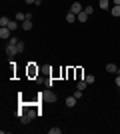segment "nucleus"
<instances>
[{"instance_id":"f257e3e1","label":"nucleus","mask_w":120,"mask_h":134,"mask_svg":"<svg viewBox=\"0 0 120 134\" xmlns=\"http://www.w3.org/2000/svg\"><path fill=\"white\" fill-rule=\"evenodd\" d=\"M36 114H38V112H36L34 108H28V110H26V112L22 114V116H20V122H22V124H28V122H32V120L36 118Z\"/></svg>"},{"instance_id":"f03ea898","label":"nucleus","mask_w":120,"mask_h":134,"mask_svg":"<svg viewBox=\"0 0 120 134\" xmlns=\"http://www.w3.org/2000/svg\"><path fill=\"white\" fill-rule=\"evenodd\" d=\"M18 52H20V48H18L16 44H8V48H6V56H8V58H14Z\"/></svg>"},{"instance_id":"7ed1b4c3","label":"nucleus","mask_w":120,"mask_h":134,"mask_svg":"<svg viewBox=\"0 0 120 134\" xmlns=\"http://www.w3.org/2000/svg\"><path fill=\"white\" fill-rule=\"evenodd\" d=\"M0 38H2V40H10L12 38V30L8 26H2V28H0Z\"/></svg>"},{"instance_id":"20e7f679","label":"nucleus","mask_w":120,"mask_h":134,"mask_svg":"<svg viewBox=\"0 0 120 134\" xmlns=\"http://www.w3.org/2000/svg\"><path fill=\"white\" fill-rule=\"evenodd\" d=\"M42 96H44V100L46 102H56V98L58 96L52 92V90H46V92H42Z\"/></svg>"},{"instance_id":"39448f33","label":"nucleus","mask_w":120,"mask_h":134,"mask_svg":"<svg viewBox=\"0 0 120 134\" xmlns=\"http://www.w3.org/2000/svg\"><path fill=\"white\" fill-rule=\"evenodd\" d=\"M82 10H84V8H82V4H80V2H72V6H70V12H74V14H80Z\"/></svg>"},{"instance_id":"423d86ee","label":"nucleus","mask_w":120,"mask_h":134,"mask_svg":"<svg viewBox=\"0 0 120 134\" xmlns=\"http://www.w3.org/2000/svg\"><path fill=\"white\" fill-rule=\"evenodd\" d=\"M76 102H78V98H76V96L72 94V96H68V98H66V106H68V108H72V106H76Z\"/></svg>"},{"instance_id":"0eeeda50","label":"nucleus","mask_w":120,"mask_h":134,"mask_svg":"<svg viewBox=\"0 0 120 134\" xmlns=\"http://www.w3.org/2000/svg\"><path fill=\"white\" fill-rule=\"evenodd\" d=\"M32 26H34V24H32V18H28V20H24V22L20 24L22 30H32Z\"/></svg>"},{"instance_id":"6e6552de","label":"nucleus","mask_w":120,"mask_h":134,"mask_svg":"<svg viewBox=\"0 0 120 134\" xmlns=\"http://www.w3.org/2000/svg\"><path fill=\"white\" fill-rule=\"evenodd\" d=\"M118 68L120 66H116V64H106V72L108 74H118Z\"/></svg>"},{"instance_id":"1a4fd4ad","label":"nucleus","mask_w":120,"mask_h":134,"mask_svg":"<svg viewBox=\"0 0 120 134\" xmlns=\"http://www.w3.org/2000/svg\"><path fill=\"white\" fill-rule=\"evenodd\" d=\"M76 18H78V22H86V20H88V12L82 10L80 14H76Z\"/></svg>"},{"instance_id":"9d476101","label":"nucleus","mask_w":120,"mask_h":134,"mask_svg":"<svg viewBox=\"0 0 120 134\" xmlns=\"http://www.w3.org/2000/svg\"><path fill=\"white\" fill-rule=\"evenodd\" d=\"M14 20H18V22L22 24L24 20H28V14H24V12H18V14H16V18H14Z\"/></svg>"},{"instance_id":"9b49d317","label":"nucleus","mask_w":120,"mask_h":134,"mask_svg":"<svg viewBox=\"0 0 120 134\" xmlns=\"http://www.w3.org/2000/svg\"><path fill=\"white\" fill-rule=\"evenodd\" d=\"M18 24H20V22H18V20H10V24H8V28H10L12 32H16V30H18Z\"/></svg>"},{"instance_id":"f8f14e48","label":"nucleus","mask_w":120,"mask_h":134,"mask_svg":"<svg viewBox=\"0 0 120 134\" xmlns=\"http://www.w3.org/2000/svg\"><path fill=\"white\" fill-rule=\"evenodd\" d=\"M110 14H112V16H120V6H112V8H110Z\"/></svg>"},{"instance_id":"ddd939ff","label":"nucleus","mask_w":120,"mask_h":134,"mask_svg":"<svg viewBox=\"0 0 120 134\" xmlns=\"http://www.w3.org/2000/svg\"><path fill=\"white\" fill-rule=\"evenodd\" d=\"M100 8H102V10H108L110 8V0H100Z\"/></svg>"},{"instance_id":"4468645a","label":"nucleus","mask_w":120,"mask_h":134,"mask_svg":"<svg viewBox=\"0 0 120 134\" xmlns=\"http://www.w3.org/2000/svg\"><path fill=\"white\" fill-rule=\"evenodd\" d=\"M86 86H88V82H86V80H78V84H76V88H78V90H84Z\"/></svg>"},{"instance_id":"2eb2a0df","label":"nucleus","mask_w":120,"mask_h":134,"mask_svg":"<svg viewBox=\"0 0 120 134\" xmlns=\"http://www.w3.org/2000/svg\"><path fill=\"white\" fill-rule=\"evenodd\" d=\"M66 20H68V22H74V20H78V18H76L74 12H68V14H66Z\"/></svg>"},{"instance_id":"dca6fc26","label":"nucleus","mask_w":120,"mask_h":134,"mask_svg":"<svg viewBox=\"0 0 120 134\" xmlns=\"http://www.w3.org/2000/svg\"><path fill=\"white\" fill-rule=\"evenodd\" d=\"M8 24H10V18H8V16H2V18H0V26H8Z\"/></svg>"},{"instance_id":"f3484780","label":"nucleus","mask_w":120,"mask_h":134,"mask_svg":"<svg viewBox=\"0 0 120 134\" xmlns=\"http://www.w3.org/2000/svg\"><path fill=\"white\" fill-rule=\"evenodd\" d=\"M84 80H86L88 84H94V82H96V78H94V74H88V76H84Z\"/></svg>"},{"instance_id":"a211bd4d","label":"nucleus","mask_w":120,"mask_h":134,"mask_svg":"<svg viewBox=\"0 0 120 134\" xmlns=\"http://www.w3.org/2000/svg\"><path fill=\"white\" fill-rule=\"evenodd\" d=\"M74 96H76V98H78V100H80V98H82V96H84V90H78V88H76Z\"/></svg>"},{"instance_id":"6ab92c4d","label":"nucleus","mask_w":120,"mask_h":134,"mask_svg":"<svg viewBox=\"0 0 120 134\" xmlns=\"http://www.w3.org/2000/svg\"><path fill=\"white\" fill-rule=\"evenodd\" d=\"M48 132H50V134H60V132H62V128H50Z\"/></svg>"},{"instance_id":"aec40b11","label":"nucleus","mask_w":120,"mask_h":134,"mask_svg":"<svg viewBox=\"0 0 120 134\" xmlns=\"http://www.w3.org/2000/svg\"><path fill=\"white\" fill-rule=\"evenodd\" d=\"M16 46H18V48H20V52L24 50V42H22V40H18V44H16Z\"/></svg>"},{"instance_id":"412c9836","label":"nucleus","mask_w":120,"mask_h":134,"mask_svg":"<svg viewBox=\"0 0 120 134\" xmlns=\"http://www.w3.org/2000/svg\"><path fill=\"white\" fill-rule=\"evenodd\" d=\"M116 86L120 88V74H116Z\"/></svg>"},{"instance_id":"4be33fe9","label":"nucleus","mask_w":120,"mask_h":134,"mask_svg":"<svg viewBox=\"0 0 120 134\" xmlns=\"http://www.w3.org/2000/svg\"><path fill=\"white\" fill-rule=\"evenodd\" d=\"M26 4H36V0H24Z\"/></svg>"},{"instance_id":"5701e85b","label":"nucleus","mask_w":120,"mask_h":134,"mask_svg":"<svg viewBox=\"0 0 120 134\" xmlns=\"http://www.w3.org/2000/svg\"><path fill=\"white\" fill-rule=\"evenodd\" d=\"M112 2H114V4H116V6H120V0H112Z\"/></svg>"}]
</instances>
